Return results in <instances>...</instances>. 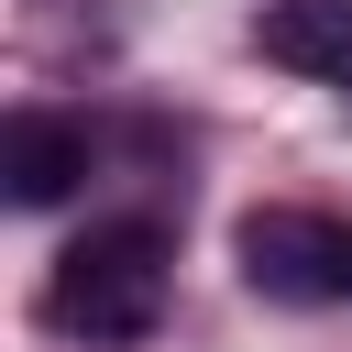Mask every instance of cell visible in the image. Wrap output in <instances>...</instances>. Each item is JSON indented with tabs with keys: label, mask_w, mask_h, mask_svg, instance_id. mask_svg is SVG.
<instances>
[{
	"label": "cell",
	"mask_w": 352,
	"mask_h": 352,
	"mask_svg": "<svg viewBox=\"0 0 352 352\" xmlns=\"http://www.w3.org/2000/svg\"><path fill=\"white\" fill-rule=\"evenodd\" d=\"M44 319L88 352H132L154 319H165V220L121 209V220H88L66 253H55V286H44Z\"/></svg>",
	"instance_id": "6da1fadb"
},
{
	"label": "cell",
	"mask_w": 352,
	"mask_h": 352,
	"mask_svg": "<svg viewBox=\"0 0 352 352\" xmlns=\"http://www.w3.org/2000/svg\"><path fill=\"white\" fill-rule=\"evenodd\" d=\"M242 275H253V297H286V308L341 297V220L253 209V220H242Z\"/></svg>",
	"instance_id": "7a4b0ae2"
},
{
	"label": "cell",
	"mask_w": 352,
	"mask_h": 352,
	"mask_svg": "<svg viewBox=\"0 0 352 352\" xmlns=\"http://www.w3.org/2000/svg\"><path fill=\"white\" fill-rule=\"evenodd\" d=\"M0 176H11V209H55V198H77V176H88V121H66V110H22V121L0 132Z\"/></svg>",
	"instance_id": "3957f363"
},
{
	"label": "cell",
	"mask_w": 352,
	"mask_h": 352,
	"mask_svg": "<svg viewBox=\"0 0 352 352\" xmlns=\"http://www.w3.org/2000/svg\"><path fill=\"white\" fill-rule=\"evenodd\" d=\"M253 44L297 77H319V88H352V0H264Z\"/></svg>",
	"instance_id": "277c9868"
},
{
	"label": "cell",
	"mask_w": 352,
	"mask_h": 352,
	"mask_svg": "<svg viewBox=\"0 0 352 352\" xmlns=\"http://www.w3.org/2000/svg\"><path fill=\"white\" fill-rule=\"evenodd\" d=\"M341 297H352V220H341Z\"/></svg>",
	"instance_id": "5b68a950"
}]
</instances>
